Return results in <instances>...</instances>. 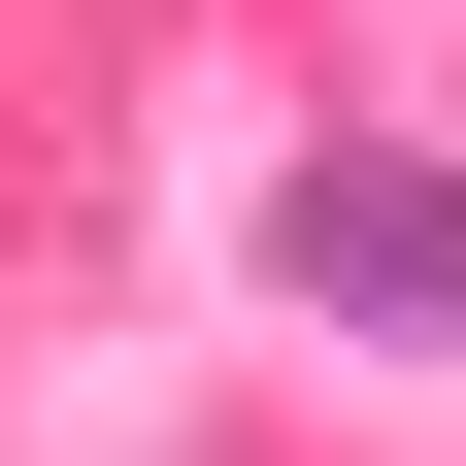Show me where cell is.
Wrapping results in <instances>:
<instances>
[{
	"instance_id": "cell-1",
	"label": "cell",
	"mask_w": 466,
	"mask_h": 466,
	"mask_svg": "<svg viewBox=\"0 0 466 466\" xmlns=\"http://www.w3.org/2000/svg\"><path fill=\"white\" fill-rule=\"evenodd\" d=\"M267 300L466 367V167H433V134H300V167H267Z\"/></svg>"
}]
</instances>
